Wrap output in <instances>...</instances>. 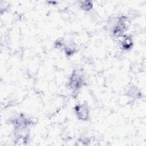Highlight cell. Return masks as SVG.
I'll return each instance as SVG.
<instances>
[{
    "label": "cell",
    "instance_id": "1",
    "mask_svg": "<svg viewBox=\"0 0 146 146\" xmlns=\"http://www.w3.org/2000/svg\"><path fill=\"white\" fill-rule=\"evenodd\" d=\"M83 82L84 80L82 74L78 70H74L70 78L68 86L70 88L74 91L78 90L82 87Z\"/></svg>",
    "mask_w": 146,
    "mask_h": 146
},
{
    "label": "cell",
    "instance_id": "2",
    "mask_svg": "<svg viewBox=\"0 0 146 146\" xmlns=\"http://www.w3.org/2000/svg\"><path fill=\"white\" fill-rule=\"evenodd\" d=\"M75 112L77 117L79 120L86 121L89 119L90 110L88 107L85 104H77L75 107Z\"/></svg>",
    "mask_w": 146,
    "mask_h": 146
},
{
    "label": "cell",
    "instance_id": "3",
    "mask_svg": "<svg viewBox=\"0 0 146 146\" xmlns=\"http://www.w3.org/2000/svg\"><path fill=\"white\" fill-rule=\"evenodd\" d=\"M121 38L120 40V46L123 49L125 50H129L132 46V39L129 36L123 35L120 37Z\"/></svg>",
    "mask_w": 146,
    "mask_h": 146
}]
</instances>
